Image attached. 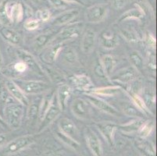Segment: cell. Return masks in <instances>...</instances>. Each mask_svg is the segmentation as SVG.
I'll use <instances>...</instances> for the list:
<instances>
[{
    "label": "cell",
    "instance_id": "obj_1",
    "mask_svg": "<svg viewBox=\"0 0 157 156\" xmlns=\"http://www.w3.org/2000/svg\"><path fill=\"white\" fill-rule=\"evenodd\" d=\"M5 121L12 129L19 128L24 116V108L21 104L12 103L4 108Z\"/></svg>",
    "mask_w": 157,
    "mask_h": 156
},
{
    "label": "cell",
    "instance_id": "obj_2",
    "mask_svg": "<svg viewBox=\"0 0 157 156\" xmlns=\"http://www.w3.org/2000/svg\"><path fill=\"white\" fill-rule=\"evenodd\" d=\"M17 84L18 87L24 91L25 94H38L47 92L50 89V86L47 83L42 81H25V80H18L14 81Z\"/></svg>",
    "mask_w": 157,
    "mask_h": 156
},
{
    "label": "cell",
    "instance_id": "obj_3",
    "mask_svg": "<svg viewBox=\"0 0 157 156\" xmlns=\"http://www.w3.org/2000/svg\"><path fill=\"white\" fill-rule=\"evenodd\" d=\"M108 11V7L105 4H95L87 9L85 19L89 23H99L105 19Z\"/></svg>",
    "mask_w": 157,
    "mask_h": 156
},
{
    "label": "cell",
    "instance_id": "obj_4",
    "mask_svg": "<svg viewBox=\"0 0 157 156\" xmlns=\"http://www.w3.org/2000/svg\"><path fill=\"white\" fill-rule=\"evenodd\" d=\"M61 112L62 111H61L60 108H59V105H58L56 95H54L50 105L48 108L47 111L45 112V115L42 117V121L39 127V131H42V130L46 128L48 125H50L54 120L56 119V117L60 114Z\"/></svg>",
    "mask_w": 157,
    "mask_h": 156
},
{
    "label": "cell",
    "instance_id": "obj_5",
    "mask_svg": "<svg viewBox=\"0 0 157 156\" xmlns=\"http://www.w3.org/2000/svg\"><path fill=\"white\" fill-rule=\"evenodd\" d=\"M5 87L11 96L22 105H28L29 103L28 97L18 85L12 80H7L5 82Z\"/></svg>",
    "mask_w": 157,
    "mask_h": 156
},
{
    "label": "cell",
    "instance_id": "obj_6",
    "mask_svg": "<svg viewBox=\"0 0 157 156\" xmlns=\"http://www.w3.org/2000/svg\"><path fill=\"white\" fill-rule=\"evenodd\" d=\"M71 111L75 116L81 120H87L89 118L91 114L88 102L81 98H78L73 101Z\"/></svg>",
    "mask_w": 157,
    "mask_h": 156
},
{
    "label": "cell",
    "instance_id": "obj_7",
    "mask_svg": "<svg viewBox=\"0 0 157 156\" xmlns=\"http://www.w3.org/2000/svg\"><path fill=\"white\" fill-rule=\"evenodd\" d=\"M85 137H86V142L88 144V147L91 150L92 154L95 156H102V148L100 140L98 137V136L95 134V133L89 127L86 128Z\"/></svg>",
    "mask_w": 157,
    "mask_h": 156
},
{
    "label": "cell",
    "instance_id": "obj_8",
    "mask_svg": "<svg viewBox=\"0 0 157 156\" xmlns=\"http://www.w3.org/2000/svg\"><path fill=\"white\" fill-rule=\"evenodd\" d=\"M138 72L133 67H125L117 71V73H116L112 77V80L120 83L127 84L135 81L138 77Z\"/></svg>",
    "mask_w": 157,
    "mask_h": 156
},
{
    "label": "cell",
    "instance_id": "obj_9",
    "mask_svg": "<svg viewBox=\"0 0 157 156\" xmlns=\"http://www.w3.org/2000/svg\"><path fill=\"white\" fill-rule=\"evenodd\" d=\"M96 42V33L92 29H86L81 42V50L84 53L89 54L93 51Z\"/></svg>",
    "mask_w": 157,
    "mask_h": 156
},
{
    "label": "cell",
    "instance_id": "obj_10",
    "mask_svg": "<svg viewBox=\"0 0 157 156\" xmlns=\"http://www.w3.org/2000/svg\"><path fill=\"white\" fill-rule=\"evenodd\" d=\"M81 29V24H75L64 28L58 36L56 37V43H61L63 41H69V40L76 38L79 36Z\"/></svg>",
    "mask_w": 157,
    "mask_h": 156
},
{
    "label": "cell",
    "instance_id": "obj_11",
    "mask_svg": "<svg viewBox=\"0 0 157 156\" xmlns=\"http://www.w3.org/2000/svg\"><path fill=\"white\" fill-rule=\"evenodd\" d=\"M62 48V43H55L54 45L48 47L42 51L40 55V59L46 64L53 63Z\"/></svg>",
    "mask_w": 157,
    "mask_h": 156
},
{
    "label": "cell",
    "instance_id": "obj_12",
    "mask_svg": "<svg viewBox=\"0 0 157 156\" xmlns=\"http://www.w3.org/2000/svg\"><path fill=\"white\" fill-rule=\"evenodd\" d=\"M87 98H88V101L92 103L94 106L96 107L97 108L100 110V111L103 112L105 113L109 114V115L112 116H117L118 115V111L114 108L113 106H112L111 105H109V103H107L106 101H103L101 98H98V97L95 96V95H92V94H87Z\"/></svg>",
    "mask_w": 157,
    "mask_h": 156
},
{
    "label": "cell",
    "instance_id": "obj_13",
    "mask_svg": "<svg viewBox=\"0 0 157 156\" xmlns=\"http://www.w3.org/2000/svg\"><path fill=\"white\" fill-rule=\"evenodd\" d=\"M17 55L20 60L26 64L28 68H31L36 74H43V70H42V67H40L39 64L37 62V60L31 53L24 51V50L18 49Z\"/></svg>",
    "mask_w": 157,
    "mask_h": 156
},
{
    "label": "cell",
    "instance_id": "obj_14",
    "mask_svg": "<svg viewBox=\"0 0 157 156\" xmlns=\"http://www.w3.org/2000/svg\"><path fill=\"white\" fill-rule=\"evenodd\" d=\"M71 93H72V89L68 84H63L58 87L56 98L61 111H63L67 108V101L71 97Z\"/></svg>",
    "mask_w": 157,
    "mask_h": 156
},
{
    "label": "cell",
    "instance_id": "obj_15",
    "mask_svg": "<svg viewBox=\"0 0 157 156\" xmlns=\"http://www.w3.org/2000/svg\"><path fill=\"white\" fill-rule=\"evenodd\" d=\"M33 142V137L31 136H24L11 141L5 150L6 153H16L23 148L28 147Z\"/></svg>",
    "mask_w": 157,
    "mask_h": 156
},
{
    "label": "cell",
    "instance_id": "obj_16",
    "mask_svg": "<svg viewBox=\"0 0 157 156\" xmlns=\"http://www.w3.org/2000/svg\"><path fill=\"white\" fill-rule=\"evenodd\" d=\"M59 127L61 132L78 141L79 133L76 125L72 120L68 118H62L59 120Z\"/></svg>",
    "mask_w": 157,
    "mask_h": 156
},
{
    "label": "cell",
    "instance_id": "obj_17",
    "mask_svg": "<svg viewBox=\"0 0 157 156\" xmlns=\"http://www.w3.org/2000/svg\"><path fill=\"white\" fill-rule=\"evenodd\" d=\"M98 127L101 134L105 137L108 142L113 144L114 141V136L117 131V125L114 123L102 122L98 124Z\"/></svg>",
    "mask_w": 157,
    "mask_h": 156
},
{
    "label": "cell",
    "instance_id": "obj_18",
    "mask_svg": "<svg viewBox=\"0 0 157 156\" xmlns=\"http://www.w3.org/2000/svg\"><path fill=\"white\" fill-rule=\"evenodd\" d=\"M99 40H100L101 45L106 49H113L119 44L117 34L111 31H103L101 34Z\"/></svg>",
    "mask_w": 157,
    "mask_h": 156
},
{
    "label": "cell",
    "instance_id": "obj_19",
    "mask_svg": "<svg viewBox=\"0 0 157 156\" xmlns=\"http://www.w3.org/2000/svg\"><path fill=\"white\" fill-rule=\"evenodd\" d=\"M71 81L78 90L82 91H90L93 87V83L88 76L85 74H79L71 77Z\"/></svg>",
    "mask_w": 157,
    "mask_h": 156
},
{
    "label": "cell",
    "instance_id": "obj_20",
    "mask_svg": "<svg viewBox=\"0 0 157 156\" xmlns=\"http://www.w3.org/2000/svg\"><path fill=\"white\" fill-rule=\"evenodd\" d=\"M1 36L13 45H18L21 42V37L18 32L8 28H2L0 29Z\"/></svg>",
    "mask_w": 157,
    "mask_h": 156
},
{
    "label": "cell",
    "instance_id": "obj_21",
    "mask_svg": "<svg viewBox=\"0 0 157 156\" xmlns=\"http://www.w3.org/2000/svg\"><path fill=\"white\" fill-rule=\"evenodd\" d=\"M136 148L144 156H155V148L153 143L144 140V138L137 141Z\"/></svg>",
    "mask_w": 157,
    "mask_h": 156
},
{
    "label": "cell",
    "instance_id": "obj_22",
    "mask_svg": "<svg viewBox=\"0 0 157 156\" xmlns=\"http://www.w3.org/2000/svg\"><path fill=\"white\" fill-rule=\"evenodd\" d=\"M78 15V11L77 10H71L65 11L56 17L52 21L54 25H63V24L70 23Z\"/></svg>",
    "mask_w": 157,
    "mask_h": 156
},
{
    "label": "cell",
    "instance_id": "obj_23",
    "mask_svg": "<svg viewBox=\"0 0 157 156\" xmlns=\"http://www.w3.org/2000/svg\"><path fill=\"white\" fill-rule=\"evenodd\" d=\"M121 91V88L118 85L106 86V87H101V88L92 89V94L99 96L112 97L118 94Z\"/></svg>",
    "mask_w": 157,
    "mask_h": 156
},
{
    "label": "cell",
    "instance_id": "obj_24",
    "mask_svg": "<svg viewBox=\"0 0 157 156\" xmlns=\"http://www.w3.org/2000/svg\"><path fill=\"white\" fill-rule=\"evenodd\" d=\"M100 63L106 74V77H110L116 67L115 58L111 55H104L101 58Z\"/></svg>",
    "mask_w": 157,
    "mask_h": 156
},
{
    "label": "cell",
    "instance_id": "obj_25",
    "mask_svg": "<svg viewBox=\"0 0 157 156\" xmlns=\"http://www.w3.org/2000/svg\"><path fill=\"white\" fill-rule=\"evenodd\" d=\"M8 13H9L11 22L12 21L16 23L21 22L24 17L23 6L20 3H14L10 8L8 6Z\"/></svg>",
    "mask_w": 157,
    "mask_h": 156
},
{
    "label": "cell",
    "instance_id": "obj_26",
    "mask_svg": "<svg viewBox=\"0 0 157 156\" xmlns=\"http://www.w3.org/2000/svg\"><path fill=\"white\" fill-rule=\"evenodd\" d=\"M135 8H132L131 10H128V11L124 13L121 16L120 21H128V20L131 19H135V20H140L142 19L144 17V11L142 10V9L138 5H135Z\"/></svg>",
    "mask_w": 157,
    "mask_h": 156
},
{
    "label": "cell",
    "instance_id": "obj_27",
    "mask_svg": "<svg viewBox=\"0 0 157 156\" xmlns=\"http://www.w3.org/2000/svg\"><path fill=\"white\" fill-rule=\"evenodd\" d=\"M129 59L132 67L138 72H142L144 67V61L139 52L137 51H131L129 54Z\"/></svg>",
    "mask_w": 157,
    "mask_h": 156
},
{
    "label": "cell",
    "instance_id": "obj_28",
    "mask_svg": "<svg viewBox=\"0 0 157 156\" xmlns=\"http://www.w3.org/2000/svg\"><path fill=\"white\" fill-rule=\"evenodd\" d=\"M54 35L55 34L53 33H46V34H39L34 40V47L36 49L44 48L52 39Z\"/></svg>",
    "mask_w": 157,
    "mask_h": 156
},
{
    "label": "cell",
    "instance_id": "obj_29",
    "mask_svg": "<svg viewBox=\"0 0 157 156\" xmlns=\"http://www.w3.org/2000/svg\"><path fill=\"white\" fill-rule=\"evenodd\" d=\"M129 94H130V96H131V99H132V101H133L134 105H135V106L138 108V109L141 110V111H142V112L145 114V115L146 113H152V112L149 111V109L147 108V106L145 105V102H144L143 99H142V97L140 96L139 94H137V93L131 92V91H130Z\"/></svg>",
    "mask_w": 157,
    "mask_h": 156
},
{
    "label": "cell",
    "instance_id": "obj_30",
    "mask_svg": "<svg viewBox=\"0 0 157 156\" xmlns=\"http://www.w3.org/2000/svg\"><path fill=\"white\" fill-rule=\"evenodd\" d=\"M154 127H155V124H154L152 120L144 121L142 125H141V127L138 130L140 137L141 138H146L147 137H148L152 134Z\"/></svg>",
    "mask_w": 157,
    "mask_h": 156
},
{
    "label": "cell",
    "instance_id": "obj_31",
    "mask_svg": "<svg viewBox=\"0 0 157 156\" xmlns=\"http://www.w3.org/2000/svg\"><path fill=\"white\" fill-rule=\"evenodd\" d=\"M142 96L143 97H142V98L143 99L144 102H145V105L149 109V111L151 112L152 108L155 106V94H154L153 91H150L149 89H145V91H143V95Z\"/></svg>",
    "mask_w": 157,
    "mask_h": 156
},
{
    "label": "cell",
    "instance_id": "obj_32",
    "mask_svg": "<svg viewBox=\"0 0 157 156\" xmlns=\"http://www.w3.org/2000/svg\"><path fill=\"white\" fill-rule=\"evenodd\" d=\"M0 22L4 25H8L11 23V20L8 13V3L6 1L0 3Z\"/></svg>",
    "mask_w": 157,
    "mask_h": 156
},
{
    "label": "cell",
    "instance_id": "obj_33",
    "mask_svg": "<svg viewBox=\"0 0 157 156\" xmlns=\"http://www.w3.org/2000/svg\"><path fill=\"white\" fill-rule=\"evenodd\" d=\"M124 112L128 116L137 117V118H142V116L145 114L141 110L138 109L135 105L132 104H126L124 106Z\"/></svg>",
    "mask_w": 157,
    "mask_h": 156
},
{
    "label": "cell",
    "instance_id": "obj_34",
    "mask_svg": "<svg viewBox=\"0 0 157 156\" xmlns=\"http://www.w3.org/2000/svg\"><path fill=\"white\" fill-rule=\"evenodd\" d=\"M143 122L144 120H142V118H136L135 119V120H131V121H129V122L127 123V124H124V125H122L121 127H123V129H124V131H138Z\"/></svg>",
    "mask_w": 157,
    "mask_h": 156
},
{
    "label": "cell",
    "instance_id": "obj_35",
    "mask_svg": "<svg viewBox=\"0 0 157 156\" xmlns=\"http://www.w3.org/2000/svg\"><path fill=\"white\" fill-rule=\"evenodd\" d=\"M57 135H58V137L62 140V141H63L64 143H66V144H67V145H69L70 147H71V148H77L79 147L80 144L78 141H75V140L73 139V138H71V137H70L69 136L64 134L63 133H62L61 131H59V132L57 133Z\"/></svg>",
    "mask_w": 157,
    "mask_h": 156
},
{
    "label": "cell",
    "instance_id": "obj_36",
    "mask_svg": "<svg viewBox=\"0 0 157 156\" xmlns=\"http://www.w3.org/2000/svg\"><path fill=\"white\" fill-rule=\"evenodd\" d=\"M40 105H41V101H39V102H36V101L32 102L30 105L28 114L29 119L34 120V119L37 118L39 116Z\"/></svg>",
    "mask_w": 157,
    "mask_h": 156
},
{
    "label": "cell",
    "instance_id": "obj_37",
    "mask_svg": "<svg viewBox=\"0 0 157 156\" xmlns=\"http://www.w3.org/2000/svg\"><path fill=\"white\" fill-rule=\"evenodd\" d=\"M64 59L70 63H74L77 61V54L73 48H67L64 52Z\"/></svg>",
    "mask_w": 157,
    "mask_h": 156
},
{
    "label": "cell",
    "instance_id": "obj_38",
    "mask_svg": "<svg viewBox=\"0 0 157 156\" xmlns=\"http://www.w3.org/2000/svg\"><path fill=\"white\" fill-rule=\"evenodd\" d=\"M39 21L36 19H28L24 22V27L28 31H35L39 27Z\"/></svg>",
    "mask_w": 157,
    "mask_h": 156
},
{
    "label": "cell",
    "instance_id": "obj_39",
    "mask_svg": "<svg viewBox=\"0 0 157 156\" xmlns=\"http://www.w3.org/2000/svg\"><path fill=\"white\" fill-rule=\"evenodd\" d=\"M122 35L128 40V41L131 42H136L138 40V35L136 32L134 31H129V30H125L122 31Z\"/></svg>",
    "mask_w": 157,
    "mask_h": 156
},
{
    "label": "cell",
    "instance_id": "obj_40",
    "mask_svg": "<svg viewBox=\"0 0 157 156\" xmlns=\"http://www.w3.org/2000/svg\"><path fill=\"white\" fill-rule=\"evenodd\" d=\"M13 68L17 72L21 74V73L25 72V71L28 69V67L24 62H22V61L20 60V61H18L17 63H16L14 64Z\"/></svg>",
    "mask_w": 157,
    "mask_h": 156
},
{
    "label": "cell",
    "instance_id": "obj_41",
    "mask_svg": "<svg viewBox=\"0 0 157 156\" xmlns=\"http://www.w3.org/2000/svg\"><path fill=\"white\" fill-rule=\"evenodd\" d=\"M38 18L42 21H48L51 17L50 12L48 10H42L38 12Z\"/></svg>",
    "mask_w": 157,
    "mask_h": 156
},
{
    "label": "cell",
    "instance_id": "obj_42",
    "mask_svg": "<svg viewBox=\"0 0 157 156\" xmlns=\"http://www.w3.org/2000/svg\"><path fill=\"white\" fill-rule=\"evenodd\" d=\"M113 7L116 10H121L126 5L128 0H109Z\"/></svg>",
    "mask_w": 157,
    "mask_h": 156
},
{
    "label": "cell",
    "instance_id": "obj_43",
    "mask_svg": "<svg viewBox=\"0 0 157 156\" xmlns=\"http://www.w3.org/2000/svg\"><path fill=\"white\" fill-rule=\"evenodd\" d=\"M145 42H146L147 45H148L149 48H155V45H156V41H155V38H154V36L152 34L148 33V34L145 37Z\"/></svg>",
    "mask_w": 157,
    "mask_h": 156
},
{
    "label": "cell",
    "instance_id": "obj_44",
    "mask_svg": "<svg viewBox=\"0 0 157 156\" xmlns=\"http://www.w3.org/2000/svg\"><path fill=\"white\" fill-rule=\"evenodd\" d=\"M48 1L51 2V4L54 7L58 9L64 8L68 4V2L65 1V0H48Z\"/></svg>",
    "mask_w": 157,
    "mask_h": 156
},
{
    "label": "cell",
    "instance_id": "obj_45",
    "mask_svg": "<svg viewBox=\"0 0 157 156\" xmlns=\"http://www.w3.org/2000/svg\"><path fill=\"white\" fill-rule=\"evenodd\" d=\"M95 73L96 74V75L98 76V77H102V78H104V77H107L106 74H105V71H104V70H103V68H102V65H101L100 62H99V63H98L96 66H95Z\"/></svg>",
    "mask_w": 157,
    "mask_h": 156
},
{
    "label": "cell",
    "instance_id": "obj_46",
    "mask_svg": "<svg viewBox=\"0 0 157 156\" xmlns=\"http://www.w3.org/2000/svg\"><path fill=\"white\" fill-rule=\"evenodd\" d=\"M148 67H150L153 70H155V56H151L148 59Z\"/></svg>",
    "mask_w": 157,
    "mask_h": 156
},
{
    "label": "cell",
    "instance_id": "obj_47",
    "mask_svg": "<svg viewBox=\"0 0 157 156\" xmlns=\"http://www.w3.org/2000/svg\"><path fill=\"white\" fill-rule=\"evenodd\" d=\"M6 140V137L4 134H0V147L5 143Z\"/></svg>",
    "mask_w": 157,
    "mask_h": 156
},
{
    "label": "cell",
    "instance_id": "obj_48",
    "mask_svg": "<svg viewBox=\"0 0 157 156\" xmlns=\"http://www.w3.org/2000/svg\"><path fill=\"white\" fill-rule=\"evenodd\" d=\"M67 2H75V3L81 4V2H80L79 0H65Z\"/></svg>",
    "mask_w": 157,
    "mask_h": 156
},
{
    "label": "cell",
    "instance_id": "obj_49",
    "mask_svg": "<svg viewBox=\"0 0 157 156\" xmlns=\"http://www.w3.org/2000/svg\"><path fill=\"white\" fill-rule=\"evenodd\" d=\"M2 67V54H1V51H0V70Z\"/></svg>",
    "mask_w": 157,
    "mask_h": 156
},
{
    "label": "cell",
    "instance_id": "obj_50",
    "mask_svg": "<svg viewBox=\"0 0 157 156\" xmlns=\"http://www.w3.org/2000/svg\"><path fill=\"white\" fill-rule=\"evenodd\" d=\"M2 122H3V121H2V118H1V116H0V123H2Z\"/></svg>",
    "mask_w": 157,
    "mask_h": 156
},
{
    "label": "cell",
    "instance_id": "obj_51",
    "mask_svg": "<svg viewBox=\"0 0 157 156\" xmlns=\"http://www.w3.org/2000/svg\"><path fill=\"white\" fill-rule=\"evenodd\" d=\"M35 1H40V0H35Z\"/></svg>",
    "mask_w": 157,
    "mask_h": 156
}]
</instances>
